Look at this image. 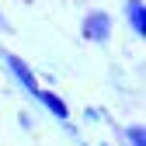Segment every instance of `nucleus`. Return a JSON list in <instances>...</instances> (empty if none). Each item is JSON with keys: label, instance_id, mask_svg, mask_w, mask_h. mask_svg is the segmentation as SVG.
I'll return each instance as SVG.
<instances>
[{"label": "nucleus", "instance_id": "obj_1", "mask_svg": "<svg viewBox=\"0 0 146 146\" xmlns=\"http://www.w3.org/2000/svg\"><path fill=\"white\" fill-rule=\"evenodd\" d=\"M80 35L94 45H104L111 38V14L108 11H87L84 21H80Z\"/></svg>", "mask_w": 146, "mask_h": 146}, {"label": "nucleus", "instance_id": "obj_2", "mask_svg": "<svg viewBox=\"0 0 146 146\" xmlns=\"http://www.w3.org/2000/svg\"><path fill=\"white\" fill-rule=\"evenodd\" d=\"M0 56H4L7 70L14 73V80L21 84V87L28 90V94H38V90H42V87H38V80H35V70H31V66H28L21 56H14V52H0Z\"/></svg>", "mask_w": 146, "mask_h": 146}, {"label": "nucleus", "instance_id": "obj_3", "mask_svg": "<svg viewBox=\"0 0 146 146\" xmlns=\"http://www.w3.org/2000/svg\"><path fill=\"white\" fill-rule=\"evenodd\" d=\"M125 21H129V28L139 35H146V4L143 0H125Z\"/></svg>", "mask_w": 146, "mask_h": 146}, {"label": "nucleus", "instance_id": "obj_4", "mask_svg": "<svg viewBox=\"0 0 146 146\" xmlns=\"http://www.w3.org/2000/svg\"><path fill=\"white\" fill-rule=\"evenodd\" d=\"M35 98H38V101H42V104H45V108H49V111L56 115L59 122H70V108H66V101L56 94V90H38Z\"/></svg>", "mask_w": 146, "mask_h": 146}, {"label": "nucleus", "instance_id": "obj_5", "mask_svg": "<svg viewBox=\"0 0 146 146\" xmlns=\"http://www.w3.org/2000/svg\"><path fill=\"white\" fill-rule=\"evenodd\" d=\"M125 139H129V146H146V129L143 125H129V129H125Z\"/></svg>", "mask_w": 146, "mask_h": 146}, {"label": "nucleus", "instance_id": "obj_6", "mask_svg": "<svg viewBox=\"0 0 146 146\" xmlns=\"http://www.w3.org/2000/svg\"><path fill=\"white\" fill-rule=\"evenodd\" d=\"M0 31H11V21L4 17V11H0Z\"/></svg>", "mask_w": 146, "mask_h": 146}, {"label": "nucleus", "instance_id": "obj_7", "mask_svg": "<svg viewBox=\"0 0 146 146\" xmlns=\"http://www.w3.org/2000/svg\"><path fill=\"white\" fill-rule=\"evenodd\" d=\"M21 4H31V0H21Z\"/></svg>", "mask_w": 146, "mask_h": 146}, {"label": "nucleus", "instance_id": "obj_8", "mask_svg": "<svg viewBox=\"0 0 146 146\" xmlns=\"http://www.w3.org/2000/svg\"><path fill=\"white\" fill-rule=\"evenodd\" d=\"M104 146H111V143H104Z\"/></svg>", "mask_w": 146, "mask_h": 146}]
</instances>
